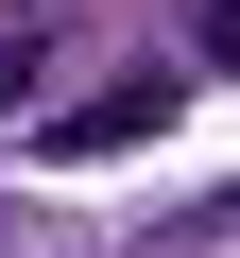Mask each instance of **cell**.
<instances>
[{
	"label": "cell",
	"instance_id": "obj_2",
	"mask_svg": "<svg viewBox=\"0 0 240 258\" xmlns=\"http://www.w3.org/2000/svg\"><path fill=\"white\" fill-rule=\"evenodd\" d=\"M35 86H52V35H0V120H18Z\"/></svg>",
	"mask_w": 240,
	"mask_h": 258
},
{
	"label": "cell",
	"instance_id": "obj_1",
	"mask_svg": "<svg viewBox=\"0 0 240 258\" xmlns=\"http://www.w3.org/2000/svg\"><path fill=\"white\" fill-rule=\"evenodd\" d=\"M155 120H172V69H120V86H86L52 120V155H120V138H155Z\"/></svg>",
	"mask_w": 240,
	"mask_h": 258
}]
</instances>
